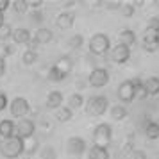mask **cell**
Masks as SVG:
<instances>
[{
    "label": "cell",
    "mask_w": 159,
    "mask_h": 159,
    "mask_svg": "<svg viewBox=\"0 0 159 159\" xmlns=\"http://www.w3.org/2000/svg\"><path fill=\"white\" fill-rule=\"evenodd\" d=\"M25 152V141L22 138L13 136L0 139V156L6 159H18Z\"/></svg>",
    "instance_id": "cell-1"
},
{
    "label": "cell",
    "mask_w": 159,
    "mask_h": 159,
    "mask_svg": "<svg viewBox=\"0 0 159 159\" xmlns=\"http://www.w3.org/2000/svg\"><path fill=\"white\" fill-rule=\"evenodd\" d=\"M73 68V61L68 56H63V57H59L56 61V65L50 66V70H48V79L54 80V82H61V80H65L70 72H72Z\"/></svg>",
    "instance_id": "cell-2"
},
{
    "label": "cell",
    "mask_w": 159,
    "mask_h": 159,
    "mask_svg": "<svg viewBox=\"0 0 159 159\" xmlns=\"http://www.w3.org/2000/svg\"><path fill=\"white\" fill-rule=\"evenodd\" d=\"M111 50V39L104 32H97L89 39V52L95 56H106Z\"/></svg>",
    "instance_id": "cell-3"
},
{
    "label": "cell",
    "mask_w": 159,
    "mask_h": 159,
    "mask_svg": "<svg viewBox=\"0 0 159 159\" xmlns=\"http://www.w3.org/2000/svg\"><path fill=\"white\" fill-rule=\"evenodd\" d=\"M109 107V100L104 95H93L86 102V113L89 116H102Z\"/></svg>",
    "instance_id": "cell-4"
},
{
    "label": "cell",
    "mask_w": 159,
    "mask_h": 159,
    "mask_svg": "<svg viewBox=\"0 0 159 159\" xmlns=\"http://www.w3.org/2000/svg\"><path fill=\"white\" fill-rule=\"evenodd\" d=\"M111 139H113V127L109 123H98L93 129V145L95 147L107 148Z\"/></svg>",
    "instance_id": "cell-5"
},
{
    "label": "cell",
    "mask_w": 159,
    "mask_h": 159,
    "mask_svg": "<svg viewBox=\"0 0 159 159\" xmlns=\"http://www.w3.org/2000/svg\"><path fill=\"white\" fill-rule=\"evenodd\" d=\"M36 132V123L29 120V118H20L18 123H15V136L22 138L23 141L25 139H30Z\"/></svg>",
    "instance_id": "cell-6"
},
{
    "label": "cell",
    "mask_w": 159,
    "mask_h": 159,
    "mask_svg": "<svg viewBox=\"0 0 159 159\" xmlns=\"http://www.w3.org/2000/svg\"><path fill=\"white\" fill-rule=\"evenodd\" d=\"M9 111L15 118H23L30 111V104L25 97H16L9 102Z\"/></svg>",
    "instance_id": "cell-7"
},
{
    "label": "cell",
    "mask_w": 159,
    "mask_h": 159,
    "mask_svg": "<svg viewBox=\"0 0 159 159\" xmlns=\"http://www.w3.org/2000/svg\"><path fill=\"white\" fill-rule=\"evenodd\" d=\"M86 148H88V143L80 136H72V138H68V141H66V152L70 156L79 157V156H82L86 152Z\"/></svg>",
    "instance_id": "cell-8"
},
{
    "label": "cell",
    "mask_w": 159,
    "mask_h": 159,
    "mask_svg": "<svg viewBox=\"0 0 159 159\" xmlns=\"http://www.w3.org/2000/svg\"><path fill=\"white\" fill-rule=\"evenodd\" d=\"M88 82L93 88H104L109 82V72L106 68H93L88 77Z\"/></svg>",
    "instance_id": "cell-9"
},
{
    "label": "cell",
    "mask_w": 159,
    "mask_h": 159,
    "mask_svg": "<svg viewBox=\"0 0 159 159\" xmlns=\"http://www.w3.org/2000/svg\"><path fill=\"white\" fill-rule=\"evenodd\" d=\"M109 57L116 65H123V63H127L130 59V48L125 47V45H116V47H113L109 50Z\"/></svg>",
    "instance_id": "cell-10"
},
{
    "label": "cell",
    "mask_w": 159,
    "mask_h": 159,
    "mask_svg": "<svg viewBox=\"0 0 159 159\" xmlns=\"http://www.w3.org/2000/svg\"><path fill=\"white\" fill-rule=\"evenodd\" d=\"M143 50L145 52H156L159 48V32L157 30L147 29L143 34Z\"/></svg>",
    "instance_id": "cell-11"
},
{
    "label": "cell",
    "mask_w": 159,
    "mask_h": 159,
    "mask_svg": "<svg viewBox=\"0 0 159 159\" xmlns=\"http://www.w3.org/2000/svg\"><path fill=\"white\" fill-rule=\"evenodd\" d=\"M116 95H118V98L123 104H129V102L134 100V88L130 84V80H123L122 84L118 86V89H116Z\"/></svg>",
    "instance_id": "cell-12"
},
{
    "label": "cell",
    "mask_w": 159,
    "mask_h": 159,
    "mask_svg": "<svg viewBox=\"0 0 159 159\" xmlns=\"http://www.w3.org/2000/svg\"><path fill=\"white\" fill-rule=\"evenodd\" d=\"M63 100H65V97H63V93L61 91H57V89H52L50 93L47 95V100H45V106H47V109H59L61 106H63Z\"/></svg>",
    "instance_id": "cell-13"
},
{
    "label": "cell",
    "mask_w": 159,
    "mask_h": 159,
    "mask_svg": "<svg viewBox=\"0 0 159 159\" xmlns=\"http://www.w3.org/2000/svg\"><path fill=\"white\" fill-rule=\"evenodd\" d=\"M73 22H75V16L72 15V13H59L57 16H56V25H57L59 29H72L73 27Z\"/></svg>",
    "instance_id": "cell-14"
},
{
    "label": "cell",
    "mask_w": 159,
    "mask_h": 159,
    "mask_svg": "<svg viewBox=\"0 0 159 159\" xmlns=\"http://www.w3.org/2000/svg\"><path fill=\"white\" fill-rule=\"evenodd\" d=\"M11 38H13V41H15L16 45H27L30 41V30L25 29V27H18V29L13 30V34H11Z\"/></svg>",
    "instance_id": "cell-15"
},
{
    "label": "cell",
    "mask_w": 159,
    "mask_h": 159,
    "mask_svg": "<svg viewBox=\"0 0 159 159\" xmlns=\"http://www.w3.org/2000/svg\"><path fill=\"white\" fill-rule=\"evenodd\" d=\"M52 39H54V32L50 29H47V27H41V29H38L34 32V41L38 45H47L50 43Z\"/></svg>",
    "instance_id": "cell-16"
},
{
    "label": "cell",
    "mask_w": 159,
    "mask_h": 159,
    "mask_svg": "<svg viewBox=\"0 0 159 159\" xmlns=\"http://www.w3.org/2000/svg\"><path fill=\"white\" fill-rule=\"evenodd\" d=\"M130 84L134 88V98H139V100H145L148 93H147V88H145L143 80L139 79V77H134V79H130Z\"/></svg>",
    "instance_id": "cell-17"
},
{
    "label": "cell",
    "mask_w": 159,
    "mask_h": 159,
    "mask_svg": "<svg viewBox=\"0 0 159 159\" xmlns=\"http://www.w3.org/2000/svg\"><path fill=\"white\" fill-rule=\"evenodd\" d=\"M15 136V122L13 120H0V138H13Z\"/></svg>",
    "instance_id": "cell-18"
},
{
    "label": "cell",
    "mask_w": 159,
    "mask_h": 159,
    "mask_svg": "<svg viewBox=\"0 0 159 159\" xmlns=\"http://www.w3.org/2000/svg\"><path fill=\"white\" fill-rule=\"evenodd\" d=\"M136 43V32L132 29H122L120 30V45H125V47H132Z\"/></svg>",
    "instance_id": "cell-19"
},
{
    "label": "cell",
    "mask_w": 159,
    "mask_h": 159,
    "mask_svg": "<svg viewBox=\"0 0 159 159\" xmlns=\"http://www.w3.org/2000/svg\"><path fill=\"white\" fill-rule=\"evenodd\" d=\"M88 159H111V154H109L107 148L104 147H91L89 152H88Z\"/></svg>",
    "instance_id": "cell-20"
},
{
    "label": "cell",
    "mask_w": 159,
    "mask_h": 159,
    "mask_svg": "<svg viewBox=\"0 0 159 159\" xmlns=\"http://www.w3.org/2000/svg\"><path fill=\"white\" fill-rule=\"evenodd\" d=\"M145 136L148 139H157L159 138V123L154 120H147L145 122Z\"/></svg>",
    "instance_id": "cell-21"
},
{
    "label": "cell",
    "mask_w": 159,
    "mask_h": 159,
    "mask_svg": "<svg viewBox=\"0 0 159 159\" xmlns=\"http://www.w3.org/2000/svg\"><path fill=\"white\" fill-rule=\"evenodd\" d=\"M57 122H61V123H65V122H70L73 118V111L68 106H61L59 109H56V116H54Z\"/></svg>",
    "instance_id": "cell-22"
},
{
    "label": "cell",
    "mask_w": 159,
    "mask_h": 159,
    "mask_svg": "<svg viewBox=\"0 0 159 159\" xmlns=\"http://www.w3.org/2000/svg\"><path fill=\"white\" fill-rule=\"evenodd\" d=\"M143 84H145V88H147L148 97H156V95H159V77H148Z\"/></svg>",
    "instance_id": "cell-23"
},
{
    "label": "cell",
    "mask_w": 159,
    "mask_h": 159,
    "mask_svg": "<svg viewBox=\"0 0 159 159\" xmlns=\"http://www.w3.org/2000/svg\"><path fill=\"white\" fill-rule=\"evenodd\" d=\"M111 118H113V120H116V122H122V120H125V118H127V109L123 107L122 104H116V106H113V107H111Z\"/></svg>",
    "instance_id": "cell-24"
},
{
    "label": "cell",
    "mask_w": 159,
    "mask_h": 159,
    "mask_svg": "<svg viewBox=\"0 0 159 159\" xmlns=\"http://www.w3.org/2000/svg\"><path fill=\"white\" fill-rule=\"evenodd\" d=\"M68 104H70L68 107L72 109V111H73V109H80L82 106H84V97H82L80 93H73L72 97H70Z\"/></svg>",
    "instance_id": "cell-25"
},
{
    "label": "cell",
    "mask_w": 159,
    "mask_h": 159,
    "mask_svg": "<svg viewBox=\"0 0 159 159\" xmlns=\"http://www.w3.org/2000/svg\"><path fill=\"white\" fill-rule=\"evenodd\" d=\"M9 7H13V11H15L16 15H23L29 9V6H27V0H15V2H11Z\"/></svg>",
    "instance_id": "cell-26"
},
{
    "label": "cell",
    "mask_w": 159,
    "mask_h": 159,
    "mask_svg": "<svg viewBox=\"0 0 159 159\" xmlns=\"http://www.w3.org/2000/svg\"><path fill=\"white\" fill-rule=\"evenodd\" d=\"M22 61H23V65H36L38 63V52H32V50H25L23 52V56H22Z\"/></svg>",
    "instance_id": "cell-27"
},
{
    "label": "cell",
    "mask_w": 159,
    "mask_h": 159,
    "mask_svg": "<svg viewBox=\"0 0 159 159\" xmlns=\"http://www.w3.org/2000/svg\"><path fill=\"white\" fill-rule=\"evenodd\" d=\"M82 43H84V38L80 36V34H73V36L68 38V47H70V48H73V50L80 48V47H82Z\"/></svg>",
    "instance_id": "cell-28"
},
{
    "label": "cell",
    "mask_w": 159,
    "mask_h": 159,
    "mask_svg": "<svg viewBox=\"0 0 159 159\" xmlns=\"http://www.w3.org/2000/svg\"><path fill=\"white\" fill-rule=\"evenodd\" d=\"M15 54V47L9 43H0V59H6Z\"/></svg>",
    "instance_id": "cell-29"
},
{
    "label": "cell",
    "mask_w": 159,
    "mask_h": 159,
    "mask_svg": "<svg viewBox=\"0 0 159 159\" xmlns=\"http://www.w3.org/2000/svg\"><path fill=\"white\" fill-rule=\"evenodd\" d=\"M11 34H13V29H11V25L4 23V25L0 27V41H2V43H6L9 38H11Z\"/></svg>",
    "instance_id": "cell-30"
},
{
    "label": "cell",
    "mask_w": 159,
    "mask_h": 159,
    "mask_svg": "<svg viewBox=\"0 0 159 159\" xmlns=\"http://www.w3.org/2000/svg\"><path fill=\"white\" fill-rule=\"evenodd\" d=\"M122 15L125 16V18H130V16L134 15V11H136V7L132 6V4H122Z\"/></svg>",
    "instance_id": "cell-31"
},
{
    "label": "cell",
    "mask_w": 159,
    "mask_h": 159,
    "mask_svg": "<svg viewBox=\"0 0 159 159\" xmlns=\"http://www.w3.org/2000/svg\"><path fill=\"white\" fill-rule=\"evenodd\" d=\"M30 22L32 23H41L43 22V13H41L39 9L32 11V13H30Z\"/></svg>",
    "instance_id": "cell-32"
},
{
    "label": "cell",
    "mask_w": 159,
    "mask_h": 159,
    "mask_svg": "<svg viewBox=\"0 0 159 159\" xmlns=\"http://www.w3.org/2000/svg\"><path fill=\"white\" fill-rule=\"evenodd\" d=\"M41 156H43V159H56V152L52 147H45L41 150Z\"/></svg>",
    "instance_id": "cell-33"
},
{
    "label": "cell",
    "mask_w": 159,
    "mask_h": 159,
    "mask_svg": "<svg viewBox=\"0 0 159 159\" xmlns=\"http://www.w3.org/2000/svg\"><path fill=\"white\" fill-rule=\"evenodd\" d=\"M147 29H152V30H157L159 32V16L150 18V22H148V25H147Z\"/></svg>",
    "instance_id": "cell-34"
},
{
    "label": "cell",
    "mask_w": 159,
    "mask_h": 159,
    "mask_svg": "<svg viewBox=\"0 0 159 159\" xmlns=\"http://www.w3.org/2000/svg\"><path fill=\"white\" fill-rule=\"evenodd\" d=\"M9 106V100H7V95L4 93V91H0V111H4V109Z\"/></svg>",
    "instance_id": "cell-35"
},
{
    "label": "cell",
    "mask_w": 159,
    "mask_h": 159,
    "mask_svg": "<svg viewBox=\"0 0 159 159\" xmlns=\"http://www.w3.org/2000/svg\"><path fill=\"white\" fill-rule=\"evenodd\" d=\"M129 159H147V156L141 150H132L129 154Z\"/></svg>",
    "instance_id": "cell-36"
},
{
    "label": "cell",
    "mask_w": 159,
    "mask_h": 159,
    "mask_svg": "<svg viewBox=\"0 0 159 159\" xmlns=\"http://www.w3.org/2000/svg\"><path fill=\"white\" fill-rule=\"evenodd\" d=\"M43 4H45L43 0H32V2H27V6H29V7H32V11L39 9L41 6H43Z\"/></svg>",
    "instance_id": "cell-37"
},
{
    "label": "cell",
    "mask_w": 159,
    "mask_h": 159,
    "mask_svg": "<svg viewBox=\"0 0 159 159\" xmlns=\"http://www.w3.org/2000/svg\"><path fill=\"white\" fill-rule=\"evenodd\" d=\"M36 150H38V141L32 139V145H30V147H25V152H27V154H34Z\"/></svg>",
    "instance_id": "cell-38"
},
{
    "label": "cell",
    "mask_w": 159,
    "mask_h": 159,
    "mask_svg": "<svg viewBox=\"0 0 159 159\" xmlns=\"http://www.w3.org/2000/svg\"><path fill=\"white\" fill-rule=\"evenodd\" d=\"M6 70H7V63H6V59H0V77L6 75Z\"/></svg>",
    "instance_id": "cell-39"
},
{
    "label": "cell",
    "mask_w": 159,
    "mask_h": 159,
    "mask_svg": "<svg viewBox=\"0 0 159 159\" xmlns=\"http://www.w3.org/2000/svg\"><path fill=\"white\" fill-rule=\"evenodd\" d=\"M106 7H107V9H120V7H122V2H107V4H106Z\"/></svg>",
    "instance_id": "cell-40"
},
{
    "label": "cell",
    "mask_w": 159,
    "mask_h": 159,
    "mask_svg": "<svg viewBox=\"0 0 159 159\" xmlns=\"http://www.w3.org/2000/svg\"><path fill=\"white\" fill-rule=\"evenodd\" d=\"M9 6H11V2H9V0H0V13H4Z\"/></svg>",
    "instance_id": "cell-41"
},
{
    "label": "cell",
    "mask_w": 159,
    "mask_h": 159,
    "mask_svg": "<svg viewBox=\"0 0 159 159\" xmlns=\"http://www.w3.org/2000/svg\"><path fill=\"white\" fill-rule=\"evenodd\" d=\"M27 47H29L27 50H32V52H36V50H38V43L34 41V39H32V38H30V41H29V43H27Z\"/></svg>",
    "instance_id": "cell-42"
},
{
    "label": "cell",
    "mask_w": 159,
    "mask_h": 159,
    "mask_svg": "<svg viewBox=\"0 0 159 159\" xmlns=\"http://www.w3.org/2000/svg\"><path fill=\"white\" fill-rule=\"evenodd\" d=\"M72 6H75V2H72V0H68V2H65V7H72Z\"/></svg>",
    "instance_id": "cell-43"
},
{
    "label": "cell",
    "mask_w": 159,
    "mask_h": 159,
    "mask_svg": "<svg viewBox=\"0 0 159 159\" xmlns=\"http://www.w3.org/2000/svg\"><path fill=\"white\" fill-rule=\"evenodd\" d=\"M4 25V13H0V27Z\"/></svg>",
    "instance_id": "cell-44"
},
{
    "label": "cell",
    "mask_w": 159,
    "mask_h": 159,
    "mask_svg": "<svg viewBox=\"0 0 159 159\" xmlns=\"http://www.w3.org/2000/svg\"><path fill=\"white\" fill-rule=\"evenodd\" d=\"M154 4H156V6H157V7H159V0H156V2H154Z\"/></svg>",
    "instance_id": "cell-45"
}]
</instances>
